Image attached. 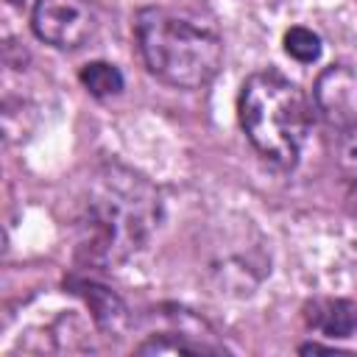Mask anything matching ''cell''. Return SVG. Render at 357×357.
<instances>
[{
  "mask_svg": "<svg viewBox=\"0 0 357 357\" xmlns=\"http://www.w3.org/2000/svg\"><path fill=\"white\" fill-rule=\"evenodd\" d=\"M162 215L156 187L123 165L100 167L81 209V254L92 265L120 262L151 237Z\"/></svg>",
  "mask_w": 357,
  "mask_h": 357,
  "instance_id": "1",
  "label": "cell"
},
{
  "mask_svg": "<svg viewBox=\"0 0 357 357\" xmlns=\"http://www.w3.org/2000/svg\"><path fill=\"white\" fill-rule=\"evenodd\" d=\"M137 45L148 70L176 86H206L223 61V36L218 22L187 6H148L137 14Z\"/></svg>",
  "mask_w": 357,
  "mask_h": 357,
  "instance_id": "2",
  "label": "cell"
},
{
  "mask_svg": "<svg viewBox=\"0 0 357 357\" xmlns=\"http://www.w3.org/2000/svg\"><path fill=\"white\" fill-rule=\"evenodd\" d=\"M240 126L254 151L273 167H293L310 131V103L298 84L276 70L245 78L237 98Z\"/></svg>",
  "mask_w": 357,
  "mask_h": 357,
  "instance_id": "3",
  "label": "cell"
},
{
  "mask_svg": "<svg viewBox=\"0 0 357 357\" xmlns=\"http://www.w3.org/2000/svg\"><path fill=\"white\" fill-rule=\"evenodd\" d=\"M31 28L42 42L59 50H75L95 36L98 11L92 0H36Z\"/></svg>",
  "mask_w": 357,
  "mask_h": 357,
  "instance_id": "4",
  "label": "cell"
},
{
  "mask_svg": "<svg viewBox=\"0 0 357 357\" xmlns=\"http://www.w3.org/2000/svg\"><path fill=\"white\" fill-rule=\"evenodd\" d=\"M315 100L329 123L346 128L357 120V75L346 67H329L318 78Z\"/></svg>",
  "mask_w": 357,
  "mask_h": 357,
  "instance_id": "5",
  "label": "cell"
},
{
  "mask_svg": "<svg viewBox=\"0 0 357 357\" xmlns=\"http://www.w3.org/2000/svg\"><path fill=\"white\" fill-rule=\"evenodd\" d=\"M307 321L321 335L349 337L357 329V310L346 298H318L307 307Z\"/></svg>",
  "mask_w": 357,
  "mask_h": 357,
  "instance_id": "6",
  "label": "cell"
},
{
  "mask_svg": "<svg viewBox=\"0 0 357 357\" xmlns=\"http://www.w3.org/2000/svg\"><path fill=\"white\" fill-rule=\"evenodd\" d=\"M337 170L346 187L349 201L357 209V120L349 123L346 128H340V139H337Z\"/></svg>",
  "mask_w": 357,
  "mask_h": 357,
  "instance_id": "7",
  "label": "cell"
},
{
  "mask_svg": "<svg viewBox=\"0 0 357 357\" xmlns=\"http://www.w3.org/2000/svg\"><path fill=\"white\" fill-rule=\"evenodd\" d=\"M81 84L86 92H92L95 98H109V95H117L123 89V75L114 64H106V61H92L81 70Z\"/></svg>",
  "mask_w": 357,
  "mask_h": 357,
  "instance_id": "8",
  "label": "cell"
},
{
  "mask_svg": "<svg viewBox=\"0 0 357 357\" xmlns=\"http://www.w3.org/2000/svg\"><path fill=\"white\" fill-rule=\"evenodd\" d=\"M284 50L296 61L310 64V61H315L321 56V36L315 31L304 28V25H296V28H290L284 33Z\"/></svg>",
  "mask_w": 357,
  "mask_h": 357,
  "instance_id": "9",
  "label": "cell"
},
{
  "mask_svg": "<svg viewBox=\"0 0 357 357\" xmlns=\"http://www.w3.org/2000/svg\"><path fill=\"white\" fill-rule=\"evenodd\" d=\"M181 351L204 354V351H220V349L218 346H206V343H192L187 337L173 340V332H165L159 337H151L148 343L139 346V354H181Z\"/></svg>",
  "mask_w": 357,
  "mask_h": 357,
  "instance_id": "10",
  "label": "cell"
}]
</instances>
